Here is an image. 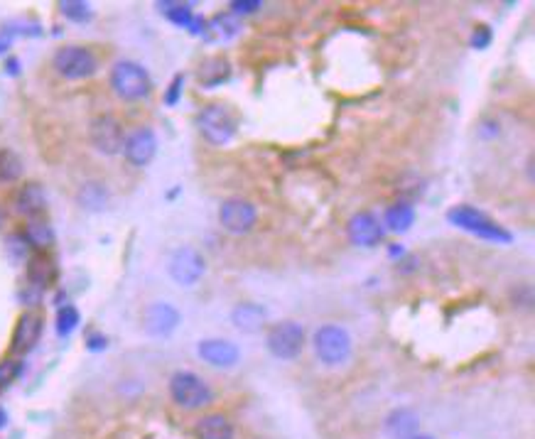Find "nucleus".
Wrapping results in <instances>:
<instances>
[{
    "mask_svg": "<svg viewBox=\"0 0 535 439\" xmlns=\"http://www.w3.org/2000/svg\"><path fill=\"white\" fill-rule=\"evenodd\" d=\"M447 218H449L452 226L479 235V238L496 240V243H511V240H513V235L508 233L504 226L494 223L489 216H486V213H481L479 209H474V206H467V204L452 206L447 211Z\"/></svg>",
    "mask_w": 535,
    "mask_h": 439,
    "instance_id": "1",
    "label": "nucleus"
},
{
    "mask_svg": "<svg viewBox=\"0 0 535 439\" xmlns=\"http://www.w3.org/2000/svg\"><path fill=\"white\" fill-rule=\"evenodd\" d=\"M314 353L324 366H341L351 356V336L344 326L339 324H324L314 331L312 339Z\"/></svg>",
    "mask_w": 535,
    "mask_h": 439,
    "instance_id": "2",
    "label": "nucleus"
},
{
    "mask_svg": "<svg viewBox=\"0 0 535 439\" xmlns=\"http://www.w3.org/2000/svg\"><path fill=\"white\" fill-rule=\"evenodd\" d=\"M111 89L123 101H140L150 94L153 84H150V74L145 72V67L123 59V62H116L114 69H111Z\"/></svg>",
    "mask_w": 535,
    "mask_h": 439,
    "instance_id": "3",
    "label": "nucleus"
},
{
    "mask_svg": "<svg viewBox=\"0 0 535 439\" xmlns=\"http://www.w3.org/2000/svg\"><path fill=\"white\" fill-rule=\"evenodd\" d=\"M197 128H199L202 138L206 143L216 148H224L233 140L236 135V118L231 116V111L221 104H211L206 109L199 111L197 116Z\"/></svg>",
    "mask_w": 535,
    "mask_h": 439,
    "instance_id": "4",
    "label": "nucleus"
},
{
    "mask_svg": "<svg viewBox=\"0 0 535 439\" xmlns=\"http://www.w3.org/2000/svg\"><path fill=\"white\" fill-rule=\"evenodd\" d=\"M170 395L184 410H199L211 403L214 398L209 383L192 371H177L170 378Z\"/></svg>",
    "mask_w": 535,
    "mask_h": 439,
    "instance_id": "5",
    "label": "nucleus"
},
{
    "mask_svg": "<svg viewBox=\"0 0 535 439\" xmlns=\"http://www.w3.org/2000/svg\"><path fill=\"white\" fill-rule=\"evenodd\" d=\"M265 346L268 351L272 353L280 361H290V358H297L299 351L304 346V326L287 319V322H277L270 326L265 336Z\"/></svg>",
    "mask_w": 535,
    "mask_h": 439,
    "instance_id": "6",
    "label": "nucleus"
},
{
    "mask_svg": "<svg viewBox=\"0 0 535 439\" xmlns=\"http://www.w3.org/2000/svg\"><path fill=\"white\" fill-rule=\"evenodd\" d=\"M57 74L64 79H72V82H79V79H89L96 74L99 69V59L94 57V52L87 50V47H62L60 52L52 59Z\"/></svg>",
    "mask_w": 535,
    "mask_h": 439,
    "instance_id": "7",
    "label": "nucleus"
},
{
    "mask_svg": "<svg viewBox=\"0 0 535 439\" xmlns=\"http://www.w3.org/2000/svg\"><path fill=\"white\" fill-rule=\"evenodd\" d=\"M258 221V211L246 199H226L219 206V223L226 233L243 235L250 233Z\"/></svg>",
    "mask_w": 535,
    "mask_h": 439,
    "instance_id": "8",
    "label": "nucleus"
},
{
    "mask_svg": "<svg viewBox=\"0 0 535 439\" xmlns=\"http://www.w3.org/2000/svg\"><path fill=\"white\" fill-rule=\"evenodd\" d=\"M204 270H206V263L204 258H202V253L189 248V245H182V248H177L172 253V258H170V277L182 287L197 285V282L202 280V275H204Z\"/></svg>",
    "mask_w": 535,
    "mask_h": 439,
    "instance_id": "9",
    "label": "nucleus"
},
{
    "mask_svg": "<svg viewBox=\"0 0 535 439\" xmlns=\"http://www.w3.org/2000/svg\"><path fill=\"white\" fill-rule=\"evenodd\" d=\"M89 138H91V145L99 150L101 155H118L123 152V143H126L123 126L114 116L94 118L89 128Z\"/></svg>",
    "mask_w": 535,
    "mask_h": 439,
    "instance_id": "10",
    "label": "nucleus"
},
{
    "mask_svg": "<svg viewBox=\"0 0 535 439\" xmlns=\"http://www.w3.org/2000/svg\"><path fill=\"white\" fill-rule=\"evenodd\" d=\"M155 152H158V138H155L153 128L148 126L136 128V130L126 138V143H123V155H126L128 162L136 165V167H145L150 160L155 157Z\"/></svg>",
    "mask_w": 535,
    "mask_h": 439,
    "instance_id": "11",
    "label": "nucleus"
},
{
    "mask_svg": "<svg viewBox=\"0 0 535 439\" xmlns=\"http://www.w3.org/2000/svg\"><path fill=\"white\" fill-rule=\"evenodd\" d=\"M346 233H349V240L354 245H363V248H373L383 240L386 235V228L381 226L376 216L371 211H358L349 218V226H346Z\"/></svg>",
    "mask_w": 535,
    "mask_h": 439,
    "instance_id": "12",
    "label": "nucleus"
},
{
    "mask_svg": "<svg viewBox=\"0 0 535 439\" xmlns=\"http://www.w3.org/2000/svg\"><path fill=\"white\" fill-rule=\"evenodd\" d=\"M180 312L167 302H153L143 314V329L150 336H167L177 329Z\"/></svg>",
    "mask_w": 535,
    "mask_h": 439,
    "instance_id": "13",
    "label": "nucleus"
},
{
    "mask_svg": "<svg viewBox=\"0 0 535 439\" xmlns=\"http://www.w3.org/2000/svg\"><path fill=\"white\" fill-rule=\"evenodd\" d=\"M197 353H199L202 361H206L209 366L216 368H231L238 363V346L231 344L226 339H204L199 346H197Z\"/></svg>",
    "mask_w": 535,
    "mask_h": 439,
    "instance_id": "14",
    "label": "nucleus"
},
{
    "mask_svg": "<svg viewBox=\"0 0 535 439\" xmlns=\"http://www.w3.org/2000/svg\"><path fill=\"white\" fill-rule=\"evenodd\" d=\"M42 334V317L35 312H25L23 317L18 319V326L13 331V346L10 351L13 353H28L35 349L37 339Z\"/></svg>",
    "mask_w": 535,
    "mask_h": 439,
    "instance_id": "15",
    "label": "nucleus"
},
{
    "mask_svg": "<svg viewBox=\"0 0 535 439\" xmlns=\"http://www.w3.org/2000/svg\"><path fill=\"white\" fill-rule=\"evenodd\" d=\"M158 8L162 10L165 18L172 20L175 25H180V28L194 32V35H204L206 20L197 18L194 10H192V5H184V3H158Z\"/></svg>",
    "mask_w": 535,
    "mask_h": 439,
    "instance_id": "16",
    "label": "nucleus"
},
{
    "mask_svg": "<svg viewBox=\"0 0 535 439\" xmlns=\"http://www.w3.org/2000/svg\"><path fill=\"white\" fill-rule=\"evenodd\" d=\"M15 209H18V213H23V216H40L42 211L47 209V196H45V189H42L40 184H25L23 189L18 191V196H15Z\"/></svg>",
    "mask_w": 535,
    "mask_h": 439,
    "instance_id": "17",
    "label": "nucleus"
},
{
    "mask_svg": "<svg viewBox=\"0 0 535 439\" xmlns=\"http://www.w3.org/2000/svg\"><path fill=\"white\" fill-rule=\"evenodd\" d=\"M233 425L228 422V417L219 415H204L194 427V437L197 439H233Z\"/></svg>",
    "mask_w": 535,
    "mask_h": 439,
    "instance_id": "18",
    "label": "nucleus"
},
{
    "mask_svg": "<svg viewBox=\"0 0 535 439\" xmlns=\"http://www.w3.org/2000/svg\"><path fill=\"white\" fill-rule=\"evenodd\" d=\"M386 435L390 439H410L417 435V415L408 408L393 410L386 417Z\"/></svg>",
    "mask_w": 535,
    "mask_h": 439,
    "instance_id": "19",
    "label": "nucleus"
},
{
    "mask_svg": "<svg viewBox=\"0 0 535 439\" xmlns=\"http://www.w3.org/2000/svg\"><path fill=\"white\" fill-rule=\"evenodd\" d=\"M268 319V309L260 307V304H253V302H243L238 304L236 309L231 312V322L238 326L241 331H258L260 326L265 324Z\"/></svg>",
    "mask_w": 535,
    "mask_h": 439,
    "instance_id": "20",
    "label": "nucleus"
},
{
    "mask_svg": "<svg viewBox=\"0 0 535 439\" xmlns=\"http://www.w3.org/2000/svg\"><path fill=\"white\" fill-rule=\"evenodd\" d=\"M241 30V23L238 18H233L231 13H219L216 18H211L206 23L204 28V35L209 40H216V42H228L231 37H236Z\"/></svg>",
    "mask_w": 535,
    "mask_h": 439,
    "instance_id": "21",
    "label": "nucleus"
},
{
    "mask_svg": "<svg viewBox=\"0 0 535 439\" xmlns=\"http://www.w3.org/2000/svg\"><path fill=\"white\" fill-rule=\"evenodd\" d=\"M25 243H30L32 248H50L52 243H55V231H52V226L47 221H42V218H30L28 226H25Z\"/></svg>",
    "mask_w": 535,
    "mask_h": 439,
    "instance_id": "22",
    "label": "nucleus"
},
{
    "mask_svg": "<svg viewBox=\"0 0 535 439\" xmlns=\"http://www.w3.org/2000/svg\"><path fill=\"white\" fill-rule=\"evenodd\" d=\"M413 221H415V209L405 204V201H398V204H393L386 211V226L395 233L408 231L413 226Z\"/></svg>",
    "mask_w": 535,
    "mask_h": 439,
    "instance_id": "23",
    "label": "nucleus"
},
{
    "mask_svg": "<svg viewBox=\"0 0 535 439\" xmlns=\"http://www.w3.org/2000/svg\"><path fill=\"white\" fill-rule=\"evenodd\" d=\"M79 204L84 209H89V211H99V209H104L109 204V191H106L104 184H96V182H89V184H84L82 189H79L77 194Z\"/></svg>",
    "mask_w": 535,
    "mask_h": 439,
    "instance_id": "24",
    "label": "nucleus"
},
{
    "mask_svg": "<svg viewBox=\"0 0 535 439\" xmlns=\"http://www.w3.org/2000/svg\"><path fill=\"white\" fill-rule=\"evenodd\" d=\"M52 275H55V267H52V263L47 258H42V255H37V258L30 260L28 265V277L30 282L35 287H45L47 282L52 280Z\"/></svg>",
    "mask_w": 535,
    "mask_h": 439,
    "instance_id": "25",
    "label": "nucleus"
},
{
    "mask_svg": "<svg viewBox=\"0 0 535 439\" xmlns=\"http://www.w3.org/2000/svg\"><path fill=\"white\" fill-rule=\"evenodd\" d=\"M23 174V160L13 152V150H3L0 152V182H15Z\"/></svg>",
    "mask_w": 535,
    "mask_h": 439,
    "instance_id": "26",
    "label": "nucleus"
},
{
    "mask_svg": "<svg viewBox=\"0 0 535 439\" xmlns=\"http://www.w3.org/2000/svg\"><path fill=\"white\" fill-rule=\"evenodd\" d=\"M60 10L67 20L72 23H89L91 20V5L89 3H79V0H64L60 3Z\"/></svg>",
    "mask_w": 535,
    "mask_h": 439,
    "instance_id": "27",
    "label": "nucleus"
},
{
    "mask_svg": "<svg viewBox=\"0 0 535 439\" xmlns=\"http://www.w3.org/2000/svg\"><path fill=\"white\" fill-rule=\"evenodd\" d=\"M77 324H79L77 307H72V304H64L60 312H57V334H60V336H69L74 329H77Z\"/></svg>",
    "mask_w": 535,
    "mask_h": 439,
    "instance_id": "28",
    "label": "nucleus"
},
{
    "mask_svg": "<svg viewBox=\"0 0 535 439\" xmlns=\"http://www.w3.org/2000/svg\"><path fill=\"white\" fill-rule=\"evenodd\" d=\"M18 373H20V363L18 361H3V363H0V390L8 388V385L15 381Z\"/></svg>",
    "mask_w": 535,
    "mask_h": 439,
    "instance_id": "29",
    "label": "nucleus"
},
{
    "mask_svg": "<svg viewBox=\"0 0 535 439\" xmlns=\"http://www.w3.org/2000/svg\"><path fill=\"white\" fill-rule=\"evenodd\" d=\"M263 8V3L260 0H233L231 3V15L233 18H238V15H250L255 13V10Z\"/></svg>",
    "mask_w": 535,
    "mask_h": 439,
    "instance_id": "30",
    "label": "nucleus"
},
{
    "mask_svg": "<svg viewBox=\"0 0 535 439\" xmlns=\"http://www.w3.org/2000/svg\"><path fill=\"white\" fill-rule=\"evenodd\" d=\"M491 42V32L489 28H476L474 35H472V47L474 50H484V47H489Z\"/></svg>",
    "mask_w": 535,
    "mask_h": 439,
    "instance_id": "31",
    "label": "nucleus"
},
{
    "mask_svg": "<svg viewBox=\"0 0 535 439\" xmlns=\"http://www.w3.org/2000/svg\"><path fill=\"white\" fill-rule=\"evenodd\" d=\"M182 84H184V77H175V82L170 84V91L165 94V104L175 106L180 99V91H182Z\"/></svg>",
    "mask_w": 535,
    "mask_h": 439,
    "instance_id": "32",
    "label": "nucleus"
},
{
    "mask_svg": "<svg viewBox=\"0 0 535 439\" xmlns=\"http://www.w3.org/2000/svg\"><path fill=\"white\" fill-rule=\"evenodd\" d=\"M8 47H10V35L8 32H3V35H0V52H5Z\"/></svg>",
    "mask_w": 535,
    "mask_h": 439,
    "instance_id": "33",
    "label": "nucleus"
},
{
    "mask_svg": "<svg viewBox=\"0 0 535 439\" xmlns=\"http://www.w3.org/2000/svg\"><path fill=\"white\" fill-rule=\"evenodd\" d=\"M5 422H8V415H5V410L0 408V427H5Z\"/></svg>",
    "mask_w": 535,
    "mask_h": 439,
    "instance_id": "34",
    "label": "nucleus"
},
{
    "mask_svg": "<svg viewBox=\"0 0 535 439\" xmlns=\"http://www.w3.org/2000/svg\"><path fill=\"white\" fill-rule=\"evenodd\" d=\"M410 439H435V437H430V435H413Z\"/></svg>",
    "mask_w": 535,
    "mask_h": 439,
    "instance_id": "35",
    "label": "nucleus"
},
{
    "mask_svg": "<svg viewBox=\"0 0 535 439\" xmlns=\"http://www.w3.org/2000/svg\"><path fill=\"white\" fill-rule=\"evenodd\" d=\"M0 221H3V218H0Z\"/></svg>",
    "mask_w": 535,
    "mask_h": 439,
    "instance_id": "36",
    "label": "nucleus"
}]
</instances>
